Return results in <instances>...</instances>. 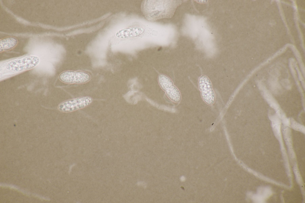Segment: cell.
<instances>
[{
	"instance_id": "6da1fadb",
	"label": "cell",
	"mask_w": 305,
	"mask_h": 203,
	"mask_svg": "<svg viewBox=\"0 0 305 203\" xmlns=\"http://www.w3.org/2000/svg\"><path fill=\"white\" fill-rule=\"evenodd\" d=\"M177 0H145L141 5L145 18L153 21L161 19L170 18L179 5Z\"/></svg>"
},
{
	"instance_id": "7a4b0ae2",
	"label": "cell",
	"mask_w": 305,
	"mask_h": 203,
	"mask_svg": "<svg viewBox=\"0 0 305 203\" xmlns=\"http://www.w3.org/2000/svg\"><path fill=\"white\" fill-rule=\"evenodd\" d=\"M39 62V59L38 57L30 56L21 59L10 61L6 64L5 68L10 71L20 72L34 68Z\"/></svg>"
},
{
	"instance_id": "3957f363",
	"label": "cell",
	"mask_w": 305,
	"mask_h": 203,
	"mask_svg": "<svg viewBox=\"0 0 305 203\" xmlns=\"http://www.w3.org/2000/svg\"><path fill=\"white\" fill-rule=\"evenodd\" d=\"M92 101L93 99L91 97H79L63 102L59 105L58 108L61 112H71L86 107Z\"/></svg>"
},
{
	"instance_id": "277c9868",
	"label": "cell",
	"mask_w": 305,
	"mask_h": 203,
	"mask_svg": "<svg viewBox=\"0 0 305 203\" xmlns=\"http://www.w3.org/2000/svg\"><path fill=\"white\" fill-rule=\"evenodd\" d=\"M62 82L69 84L83 83L88 81L91 76L88 73L83 71H66L61 73L59 76Z\"/></svg>"
},
{
	"instance_id": "5b68a950",
	"label": "cell",
	"mask_w": 305,
	"mask_h": 203,
	"mask_svg": "<svg viewBox=\"0 0 305 203\" xmlns=\"http://www.w3.org/2000/svg\"><path fill=\"white\" fill-rule=\"evenodd\" d=\"M198 86L204 101L209 105L213 104L215 100V94L208 78L206 76H201L199 79Z\"/></svg>"
},
{
	"instance_id": "8992f818",
	"label": "cell",
	"mask_w": 305,
	"mask_h": 203,
	"mask_svg": "<svg viewBox=\"0 0 305 203\" xmlns=\"http://www.w3.org/2000/svg\"><path fill=\"white\" fill-rule=\"evenodd\" d=\"M158 81L162 88L171 100L176 102L180 101V93L169 78L164 75H161L159 77Z\"/></svg>"
},
{
	"instance_id": "52a82bcc",
	"label": "cell",
	"mask_w": 305,
	"mask_h": 203,
	"mask_svg": "<svg viewBox=\"0 0 305 203\" xmlns=\"http://www.w3.org/2000/svg\"><path fill=\"white\" fill-rule=\"evenodd\" d=\"M18 41L15 38L8 37L0 41V51H7L14 47L17 44Z\"/></svg>"
}]
</instances>
